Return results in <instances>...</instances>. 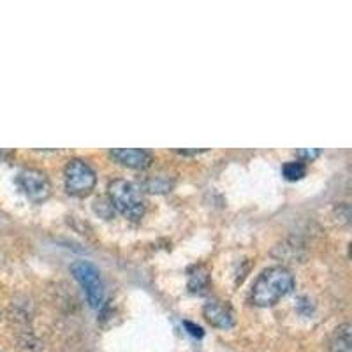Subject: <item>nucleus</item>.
I'll return each instance as SVG.
<instances>
[{
    "label": "nucleus",
    "instance_id": "nucleus-4",
    "mask_svg": "<svg viewBox=\"0 0 352 352\" xmlns=\"http://www.w3.org/2000/svg\"><path fill=\"white\" fill-rule=\"evenodd\" d=\"M65 190L71 196L83 197L92 192L97 184V175L90 166L81 159H71L64 169Z\"/></svg>",
    "mask_w": 352,
    "mask_h": 352
},
{
    "label": "nucleus",
    "instance_id": "nucleus-10",
    "mask_svg": "<svg viewBox=\"0 0 352 352\" xmlns=\"http://www.w3.org/2000/svg\"><path fill=\"white\" fill-rule=\"evenodd\" d=\"M144 190H148V192H157V194H162V192H169L173 187V184L162 176H153V178H148V180L143 184Z\"/></svg>",
    "mask_w": 352,
    "mask_h": 352
},
{
    "label": "nucleus",
    "instance_id": "nucleus-12",
    "mask_svg": "<svg viewBox=\"0 0 352 352\" xmlns=\"http://www.w3.org/2000/svg\"><path fill=\"white\" fill-rule=\"evenodd\" d=\"M184 326L188 329V333H190L192 336H196V338H203L204 331H203V328H201V326H196L194 322H190V320H185Z\"/></svg>",
    "mask_w": 352,
    "mask_h": 352
},
{
    "label": "nucleus",
    "instance_id": "nucleus-6",
    "mask_svg": "<svg viewBox=\"0 0 352 352\" xmlns=\"http://www.w3.org/2000/svg\"><path fill=\"white\" fill-rule=\"evenodd\" d=\"M109 155L118 162L131 169H146L153 162V157L146 150L141 148H115Z\"/></svg>",
    "mask_w": 352,
    "mask_h": 352
},
{
    "label": "nucleus",
    "instance_id": "nucleus-5",
    "mask_svg": "<svg viewBox=\"0 0 352 352\" xmlns=\"http://www.w3.org/2000/svg\"><path fill=\"white\" fill-rule=\"evenodd\" d=\"M18 187L23 190L28 199L41 203V201L48 199L52 194V184H50L48 176L44 175L39 169H23L16 178Z\"/></svg>",
    "mask_w": 352,
    "mask_h": 352
},
{
    "label": "nucleus",
    "instance_id": "nucleus-3",
    "mask_svg": "<svg viewBox=\"0 0 352 352\" xmlns=\"http://www.w3.org/2000/svg\"><path fill=\"white\" fill-rule=\"evenodd\" d=\"M71 273L74 275L78 284L83 287L88 305L94 310H99L102 303H104L106 296L104 282H102L99 268H97L96 264L88 263V261H76V263H72Z\"/></svg>",
    "mask_w": 352,
    "mask_h": 352
},
{
    "label": "nucleus",
    "instance_id": "nucleus-11",
    "mask_svg": "<svg viewBox=\"0 0 352 352\" xmlns=\"http://www.w3.org/2000/svg\"><path fill=\"white\" fill-rule=\"evenodd\" d=\"M208 273L204 270H197V273L190 275V282H188V287L192 292H201L204 291V287H208Z\"/></svg>",
    "mask_w": 352,
    "mask_h": 352
},
{
    "label": "nucleus",
    "instance_id": "nucleus-2",
    "mask_svg": "<svg viewBox=\"0 0 352 352\" xmlns=\"http://www.w3.org/2000/svg\"><path fill=\"white\" fill-rule=\"evenodd\" d=\"M109 201L113 208L131 220H138L144 213V199L140 187L127 180H113L108 185Z\"/></svg>",
    "mask_w": 352,
    "mask_h": 352
},
{
    "label": "nucleus",
    "instance_id": "nucleus-8",
    "mask_svg": "<svg viewBox=\"0 0 352 352\" xmlns=\"http://www.w3.org/2000/svg\"><path fill=\"white\" fill-rule=\"evenodd\" d=\"M329 352H352V336L351 326L342 324L340 328L335 329V335L331 338Z\"/></svg>",
    "mask_w": 352,
    "mask_h": 352
},
{
    "label": "nucleus",
    "instance_id": "nucleus-9",
    "mask_svg": "<svg viewBox=\"0 0 352 352\" xmlns=\"http://www.w3.org/2000/svg\"><path fill=\"white\" fill-rule=\"evenodd\" d=\"M282 173L289 182H296L307 175V166H305L303 160H289L282 168Z\"/></svg>",
    "mask_w": 352,
    "mask_h": 352
},
{
    "label": "nucleus",
    "instance_id": "nucleus-13",
    "mask_svg": "<svg viewBox=\"0 0 352 352\" xmlns=\"http://www.w3.org/2000/svg\"><path fill=\"white\" fill-rule=\"evenodd\" d=\"M298 155H300L301 159H305L303 162H310V160H314L316 157H319V150H300Z\"/></svg>",
    "mask_w": 352,
    "mask_h": 352
},
{
    "label": "nucleus",
    "instance_id": "nucleus-7",
    "mask_svg": "<svg viewBox=\"0 0 352 352\" xmlns=\"http://www.w3.org/2000/svg\"><path fill=\"white\" fill-rule=\"evenodd\" d=\"M203 314L210 324L219 329H229L234 326V316H232L231 308L222 303V301H208L204 305Z\"/></svg>",
    "mask_w": 352,
    "mask_h": 352
},
{
    "label": "nucleus",
    "instance_id": "nucleus-1",
    "mask_svg": "<svg viewBox=\"0 0 352 352\" xmlns=\"http://www.w3.org/2000/svg\"><path fill=\"white\" fill-rule=\"evenodd\" d=\"M294 289V276L284 266H272L256 278L250 300L257 307H272Z\"/></svg>",
    "mask_w": 352,
    "mask_h": 352
}]
</instances>
